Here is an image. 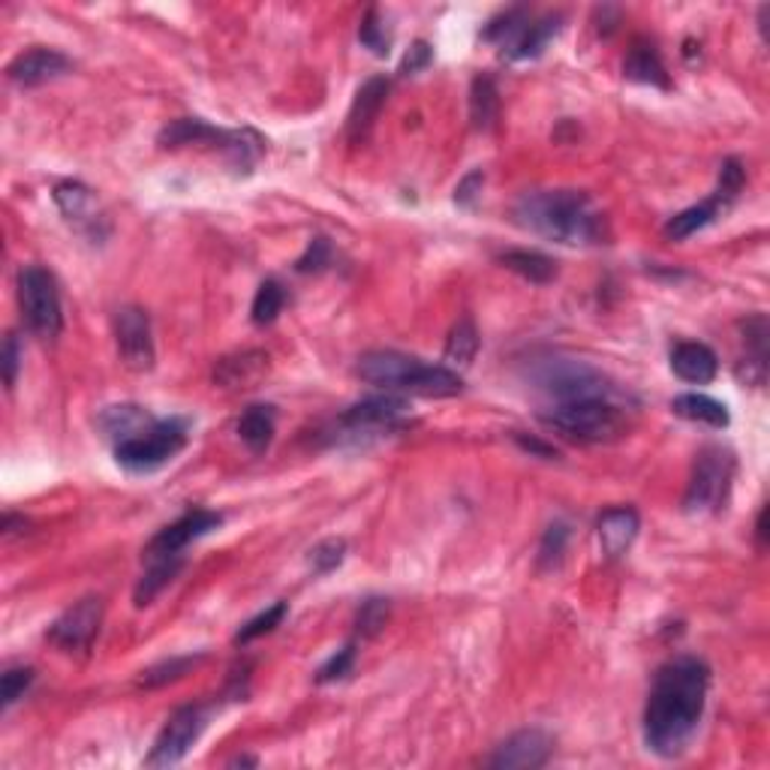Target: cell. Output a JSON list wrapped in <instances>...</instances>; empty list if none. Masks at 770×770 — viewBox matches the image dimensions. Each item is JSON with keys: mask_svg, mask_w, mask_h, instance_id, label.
Wrapping results in <instances>:
<instances>
[{"mask_svg": "<svg viewBox=\"0 0 770 770\" xmlns=\"http://www.w3.org/2000/svg\"><path fill=\"white\" fill-rule=\"evenodd\" d=\"M229 765H232V768H235V765H247V768H256V765H259V761H256V758L241 756V758H232V761H229Z\"/></svg>", "mask_w": 770, "mask_h": 770, "instance_id": "50", "label": "cell"}, {"mask_svg": "<svg viewBox=\"0 0 770 770\" xmlns=\"http://www.w3.org/2000/svg\"><path fill=\"white\" fill-rule=\"evenodd\" d=\"M344 539H325V542H319L317 548L310 551V566H313V572H319V575H325V572H334L344 563Z\"/></svg>", "mask_w": 770, "mask_h": 770, "instance_id": "40", "label": "cell"}, {"mask_svg": "<svg viewBox=\"0 0 770 770\" xmlns=\"http://www.w3.org/2000/svg\"><path fill=\"white\" fill-rule=\"evenodd\" d=\"M181 566H184V557L178 554V557H159V560H151V569L142 575V581L136 585V608H145V605H151L154 599H157V593L163 590V587L172 581L175 575L181 572Z\"/></svg>", "mask_w": 770, "mask_h": 770, "instance_id": "31", "label": "cell"}, {"mask_svg": "<svg viewBox=\"0 0 770 770\" xmlns=\"http://www.w3.org/2000/svg\"><path fill=\"white\" fill-rule=\"evenodd\" d=\"M566 542H569V527L563 521H554L542 536V544H539V566L542 569H554L560 566V560L566 554Z\"/></svg>", "mask_w": 770, "mask_h": 770, "instance_id": "37", "label": "cell"}, {"mask_svg": "<svg viewBox=\"0 0 770 770\" xmlns=\"http://www.w3.org/2000/svg\"><path fill=\"white\" fill-rule=\"evenodd\" d=\"M329 259H332V244L325 239H313L305 256L295 262V268H298L301 274H307V271H322V268L329 266Z\"/></svg>", "mask_w": 770, "mask_h": 770, "instance_id": "45", "label": "cell"}, {"mask_svg": "<svg viewBox=\"0 0 770 770\" xmlns=\"http://www.w3.org/2000/svg\"><path fill=\"white\" fill-rule=\"evenodd\" d=\"M744 329L746 359L737 361V380L746 385H765L768 380V337L770 322L765 313H753L741 322Z\"/></svg>", "mask_w": 770, "mask_h": 770, "instance_id": "16", "label": "cell"}, {"mask_svg": "<svg viewBox=\"0 0 770 770\" xmlns=\"http://www.w3.org/2000/svg\"><path fill=\"white\" fill-rule=\"evenodd\" d=\"M744 184H746L744 166H741L737 159H726V163H722V172H719V187H717L719 200L731 205V202L741 196Z\"/></svg>", "mask_w": 770, "mask_h": 770, "instance_id": "42", "label": "cell"}, {"mask_svg": "<svg viewBox=\"0 0 770 770\" xmlns=\"http://www.w3.org/2000/svg\"><path fill=\"white\" fill-rule=\"evenodd\" d=\"M482 184H485V175H482V169L470 172L464 181H461V184L454 187V202H458V205H464V208H473L478 200V193H482Z\"/></svg>", "mask_w": 770, "mask_h": 770, "instance_id": "47", "label": "cell"}, {"mask_svg": "<svg viewBox=\"0 0 770 770\" xmlns=\"http://www.w3.org/2000/svg\"><path fill=\"white\" fill-rule=\"evenodd\" d=\"M205 726H208V707H202V704L178 707L157 734L154 746H151V753L145 758L147 768H172V765H178L200 741Z\"/></svg>", "mask_w": 770, "mask_h": 770, "instance_id": "9", "label": "cell"}, {"mask_svg": "<svg viewBox=\"0 0 770 770\" xmlns=\"http://www.w3.org/2000/svg\"><path fill=\"white\" fill-rule=\"evenodd\" d=\"M638 530H641V518H638L636 509H629V505L608 509L599 518V544H602L605 557H624L626 551L632 548V542H636Z\"/></svg>", "mask_w": 770, "mask_h": 770, "instance_id": "20", "label": "cell"}, {"mask_svg": "<svg viewBox=\"0 0 770 770\" xmlns=\"http://www.w3.org/2000/svg\"><path fill=\"white\" fill-rule=\"evenodd\" d=\"M274 425H278L274 407L253 403V407L241 412L239 437L244 439V446H247L253 454H262L268 446H271V439H274Z\"/></svg>", "mask_w": 770, "mask_h": 770, "instance_id": "24", "label": "cell"}, {"mask_svg": "<svg viewBox=\"0 0 770 770\" xmlns=\"http://www.w3.org/2000/svg\"><path fill=\"white\" fill-rule=\"evenodd\" d=\"M115 337H118V356L124 368L145 373L154 368V337H151V319L142 307H120L115 317Z\"/></svg>", "mask_w": 770, "mask_h": 770, "instance_id": "11", "label": "cell"}, {"mask_svg": "<svg viewBox=\"0 0 770 770\" xmlns=\"http://www.w3.org/2000/svg\"><path fill=\"white\" fill-rule=\"evenodd\" d=\"M184 446L187 425L178 422V419H169V422H154L139 437L118 442L115 446V458L130 473H154L159 466L169 464Z\"/></svg>", "mask_w": 770, "mask_h": 770, "instance_id": "8", "label": "cell"}, {"mask_svg": "<svg viewBox=\"0 0 770 770\" xmlns=\"http://www.w3.org/2000/svg\"><path fill=\"white\" fill-rule=\"evenodd\" d=\"M407 412V403L403 398H395V395H383V398H368L349 407V410L341 415V425L349 431V434H373V431H392V427L400 425Z\"/></svg>", "mask_w": 770, "mask_h": 770, "instance_id": "15", "label": "cell"}, {"mask_svg": "<svg viewBox=\"0 0 770 770\" xmlns=\"http://www.w3.org/2000/svg\"><path fill=\"white\" fill-rule=\"evenodd\" d=\"M200 659L202 656H175V659H169V663L151 665L147 671H142L139 686L154 690V686H166V683H172V680H181L187 671H190V668H196V663H200Z\"/></svg>", "mask_w": 770, "mask_h": 770, "instance_id": "35", "label": "cell"}, {"mask_svg": "<svg viewBox=\"0 0 770 770\" xmlns=\"http://www.w3.org/2000/svg\"><path fill=\"white\" fill-rule=\"evenodd\" d=\"M223 151H227L229 163H232L235 169H244V172H247L251 166H256V159L262 157L266 142L253 133V130H235V133H227Z\"/></svg>", "mask_w": 770, "mask_h": 770, "instance_id": "33", "label": "cell"}, {"mask_svg": "<svg viewBox=\"0 0 770 770\" xmlns=\"http://www.w3.org/2000/svg\"><path fill=\"white\" fill-rule=\"evenodd\" d=\"M431 61H434V49L425 40L412 42L410 52L403 54V61H400V76H419L431 67Z\"/></svg>", "mask_w": 770, "mask_h": 770, "instance_id": "44", "label": "cell"}, {"mask_svg": "<svg viewBox=\"0 0 770 770\" xmlns=\"http://www.w3.org/2000/svg\"><path fill=\"white\" fill-rule=\"evenodd\" d=\"M554 753V741L542 729L515 731L512 737H505L497 746V753L488 761V768L497 770H536L548 765V758Z\"/></svg>", "mask_w": 770, "mask_h": 770, "instance_id": "13", "label": "cell"}, {"mask_svg": "<svg viewBox=\"0 0 770 770\" xmlns=\"http://www.w3.org/2000/svg\"><path fill=\"white\" fill-rule=\"evenodd\" d=\"M671 371L680 376L683 383L707 385L717 380L719 359L717 352L707 344H695V341H683L671 349Z\"/></svg>", "mask_w": 770, "mask_h": 770, "instance_id": "19", "label": "cell"}, {"mask_svg": "<svg viewBox=\"0 0 770 770\" xmlns=\"http://www.w3.org/2000/svg\"><path fill=\"white\" fill-rule=\"evenodd\" d=\"M34 683V668H7L3 683H0V698H3V710L13 707L22 695L27 692V686Z\"/></svg>", "mask_w": 770, "mask_h": 770, "instance_id": "41", "label": "cell"}, {"mask_svg": "<svg viewBox=\"0 0 770 770\" xmlns=\"http://www.w3.org/2000/svg\"><path fill=\"white\" fill-rule=\"evenodd\" d=\"M388 620V599H368L356 617V632L361 638H373Z\"/></svg>", "mask_w": 770, "mask_h": 770, "instance_id": "39", "label": "cell"}, {"mask_svg": "<svg viewBox=\"0 0 770 770\" xmlns=\"http://www.w3.org/2000/svg\"><path fill=\"white\" fill-rule=\"evenodd\" d=\"M356 665V644H346L344 651H337L329 663L319 668L317 683H334V680H344Z\"/></svg>", "mask_w": 770, "mask_h": 770, "instance_id": "43", "label": "cell"}, {"mask_svg": "<svg viewBox=\"0 0 770 770\" xmlns=\"http://www.w3.org/2000/svg\"><path fill=\"white\" fill-rule=\"evenodd\" d=\"M731 478H734V454L722 446H707L692 466L690 485L683 493V509L690 515L719 512L729 500Z\"/></svg>", "mask_w": 770, "mask_h": 770, "instance_id": "7", "label": "cell"}, {"mask_svg": "<svg viewBox=\"0 0 770 770\" xmlns=\"http://www.w3.org/2000/svg\"><path fill=\"white\" fill-rule=\"evenodd\" d=\"M220 524H223V515L208 512V509H193V512H187L184 518H178L175 524H169V527H163V530L147 542L145 557L147 560L178 557L187 544L196 542V539H202V536H208V532L217 530Z\"/></svg>", "mask_w": 770, "mask_h": 770, "instance_id": "12", "label": "cell"}, {"mask_svg": "<svg viewBox=\"0 0 770 770\" xmlns=\"http://www.w3.org/2000/svg\"><path fill=\"white\" fill-rule=\"evenodd\" d=\"M0 361H3V383H7V388H13L15 376H18V364H22V346H18L15 334H7Z\"/></svg>", "mask_w": 770, "mask_h": 770, "instance_id": "46", "label": "cell"}, {"mask_svg": "<svg viewBox=\"0 0 770 770\" xmlns=\"http://www.w3.org/2000/svg\"><path fill=\"white\" fill-rule=\"evenodd\" d=\"M359 376L385 392H410L422 398H454L464 392V380L442 364H425L395 349L364 352L359 359Z\"/></svg>", "mask_w": 770, "mask_h": 770, "instance_id": "3", "label": "cell"}, {"mask_svg": "<svg viewBox=\"0 0 770 770\" xmlns=\"http://www.w3.org/2000/svg\"><path fill=\"white\" fill-rule=\"evenodd\" d=\"M624 73L626 79L641 81V85H653V88H668V73H665V64L659 52L653 49L651 42H636L624 61Z\"/></svg>", "mask_w": 770, "mask_h": 770, "instance_id": "25", "label": "cell"}, {"mask_svg": "<svg viewBox=\"0 0 770 770\" xmlns=\"http://www.w3.org/2000/svg\"><path fill=\"white\" fill-rule=\"evenodd\" d=\"M729 208V202H722L714 193L710 200H704L702 205H692V208H686V211H680V214H675L668 223H665V239L668 241H683V239H690V235H695L698 229H704V227H710L714 220H717L719 214L726 211Z\"/></svg>", "mask_w": 770, "mask_h": 770, "instance_id": "23", "label": "cell"}, {"mask_svg": "<svg viewBox=\"0 0 770 770\" xmlns=\"http://www.w3.org/2000/svg\"><path fill=\"white\" fill-rule=\"evenodd\" d=\"M671 410L680 419H686V422H698V425L717 427V431L729 427V407L719 403L717 398H707V395H695V392L692 395H678V398L671 400Z\"/></svg>", "mask_w": 770, "mask_h": 770, "instance_id": "26", "label": "cell"}, {"mask_svg": "<svg viewBox=\"0 0 770 770\" xmlns=\"http://www.w3.org/2000/svg\"><path fill=\"white\" fill-rule=\"evenodd\" d=\"M500 262H503L509 271H515V274H521L524 280H530V283H551V280L557 278V262L551 259V256H544V253H536V251H509L500 256Z\"/></svg>", "mask_w": 770, "mask_h": 770, "instance_id": "30", "label": "cell"}, {"mask_svg": "<svg viewBox=\"0 0 770 770\" xmlns=\"http://www.w3.org/2000/svg\"><path fill=\"white\" fill-rule=\"evenodd\" d=\"M515 220L536 235L569 247L608 241V220L581 190H530L515 205Z\"/></svg>", "mask_w": 770, "mask_h": 770, "instance_id": "2", "label": "cell"}, {"mask_svg": "<svg viewBox=\"0 0 770 770\" xmlns=\"http://www.w3.org/2000/svg\"><path fill=\"white\" fill-rule=\"evenodd\" d=\"M515 439H518L521 449H527V452L539 454V458H557V452H554L551 446H544V442H539V439H527L524 434H515Z\"/></svg>", "mask_w": 770, "mask_h": 770, "instance_id": "48", "label": "cell"}, {"mask_svg": "<svg viewBox=\"0 0 770 770\" xmlns=\"http://www.w3.org/2000/svg\"><path fill=\"white\" fill-rule=\"evenodd\" d=\"M560 22H563V15H542L536 22L527 18V25L521 27L518 34H515V40L505 46L503 54L509 61H532V57H539L548 49V42L560 34V27H563Z\"/></svg>", "mask_w": 770, "mask_h": 770, "instance_id": "21", "label": "cell"}, {"mask_svg": "<svg viewBox=\"0 0 770 770\" xmlns=\"http://www.w3.org/2000/svg\"><path fill=\"white\" fill-rule=\"evenodd\" d=\"M157 419H151L142 407H133V403H120V407H106L100 412V431L103 437L112 439L115 446L124 442V439L139 437L142 431L154 425Z\"/></svg>", "mask_w": 770, "mask_h": 770, "instance_id": "22", "label": "cell"}, {"mask_svg": "<svg viewBox=\"0 0 770 770\" xmlns=\"http://www.w3.org/2000/svg\"><path fill=\"white\" fill-rule=\"evenodd\" d=\"M359 40L361 46L371 49L376 57H385V54H388V49H392V37H388V30H385V22L383 15H380V10H368V15L361 18Z\"/></svg>", "mask_w": 770, "mask_h": 770, "instance_id": "38", "label": "cell"}, {"mask_svg": "<svg viewBox=\"0 0 770 770\" xmlns=\"http://www.w3.org/2000/svg\"><path fill=\"white\" fill-rule=\"evenodd\" d=\"M283 617H286V602L271 605V608H266L262 614H256L253 620H247V624L241 626L239 632H235V644H251V641H256V638L274 632V629L283 624Z\"/></svg>", "mask_w": 770, "mask_h": 770, "instance_id": "36", "label": "cell"}, {"mask_svg": "<svg viewBox=\"0 0 770 770\" xmlns=\"http://www.w3.org/2000/svg\"><path fill=\"white\" fill-rule=\"evenodd\" d=\"M710 671L695 656H678L665 663L653 678L651 698L644 707V744L663 758L686 753L702 726Z\"/></svg>", "mask_w": 770, "mask_h": 770, "instance_id": "1", "label": "cell"}, {"mask_svg": "<svg viewBox=\"0 0 770 770\" xmlns=\"http://www.w3.org/2000/svg\"><path fill=\"white\" fill-rule=\"evenodd\" d=\"M388 91H392V81L385 76H373L359 88L352 106H349V115H346V139L352 145H361L371 136L373 124H376L385 100H388Z\"/></svg>", "mask_w": 770, "mask_h": 770, "instance_id": "14", "label": "cell"}, {"mask_svg": "<svg viewBox=\"0 0 770 770\" xmlns=\"http://www.w3.org/2000/svg\"><path fill=\"white\" fill-rule=\"evenodd\" d=\"M268 368V352L262 349H247V352H239V356H227V359L217 361L214 368V383L220 388H253L266 380Z\"/></svg>", "mask_w": 770, "mask_h": 770, "instance_id": "18", "label": "cell"}, {"mask_svg": "<svg viewBox=\"0 0 770 770\" xmlns=\"http://www.w3.org/2000/svg\"><path fill=\"white\" fill-rule=\"evenodd\" d=\"M205 142H214V145L223 147L227 133H223V130H214V127H208L205 120H196V118L175 120V124H169V127L159 133V145L163 147L205 145Z\"/></svg>", "mask_w": 770, "mask_h": 770, "instance_id": "28", "label": "cell"}, {"mask_svg": "<svg viewBox=\"0 0 770 770\" xmlns=\"http://www.w3.org/2000/svg\"><path fill=\"white\" fill-rule=\"evenodd\" d=\"M756 532H758V542L765 544V532H768V530H765V509H761V512H758V524H756Z\"/></svg>", "mask_w": 770, "mask_h": 770, "instance_id": "49", "label": "cell"}, {"mask_svg": "<svg viewBox=\"0 0 770 770\" xmlns=\"http://www.w3.org/2000/svg\"><path fill=\"white\" fill-rule=\"evenodd\" d=\"M69 57L61 54L57 49H30V52H22L15 57L13 64L7 67V76L15 81V85H25V88H34V85H42V81H52L57 76L69 73Z\"/></svg>", "mask_w": 770, "mask_h": 770, "instance_id": "17", "label": "cell"}, {"mask_svg": "<svg viewBox=\"0 0 770 770\" xmlns=\"http://www.w3.org/2000/svg\"><path fill=\"white\" fill-rule=\"evenodd\" d=\"M478 352V332L473 325V319L464 317L454 322V329L449 332V341H446V352L442 359L449 368H466L470 361L476 359Z\"/></svg>", "mask_w": 770, "mask_h": 770, "instance_id": "32", "label": "cell"}, {"mask_svg": "<svg viewBox=\"0 0 770 770\" xmlns=\"http://www.w3.org/2000/svg\"><path fill=\"white\" fill-rule=\"evenodd\" d=\"M283 305H286V290L280 286L278 280H262L256 295H253L251 319L256 325H271L280 317Z\"/></svg>", "mask_w": 770, "mask_h": 770, "instance_id": "34", "label": "cell"}, {"mask_svg": "<svg viewBox=\"0 0 770 770\" xmlns=\"http://www.w3.org/2000/svg\"><path fill=\"white\" fill-rule=\"evenodd\" d=\"M100 624H103V599L85 596L54 620L49 629V641L67 653L88 651L100 632Z\"/></svg>", "mask_w": 770, "mask_h": 770, "instance_id": "10", "label": "cell"}, {"mask_svg": "<svg viewBox=\"0 0 770 770\" xmlns=\"http://www.w3.org/2000/svg\"><path fill=\"white\" fill-rule=\"evenodd\" d=\"M530 383L551 395L554 403H569V400H624V392L596 371L593 364L575 359H536L530 364Z\"/></svg>", "mask_w": 770, "mask_h": 770, "instance_id": "4", "label": "cell"}, {"mask_svg": "<svg viewBox=\"0 0 770 770\" xmlns=\"http://www.w3.org/2000/svg\"><path fill=\"white\" fill-rule=\"evenodd\" d=\"M497 118H500V91L491 76H478L470 91V120L476 130L488 133Z\"/></svg>", "mask_w": 770, "mask_h": 770, "instance_id": "29", "label": "cell"}, {"mask_svg": "<svg viewBox=\"0 0 770 770\" xmlns=\"http://www.w3.org/2000/svg\"><path fill=\"white\" fill-rule=\"evenodd\" d=\"M542 425L557 431L563 437L578 442H612L624 437L629 419H626L624 400H569L554 403L539 415Z\"/></svg>", "mask_w": 770, "mask_h": 770, "instance_id": "5", "label": "cell"}, {"mask_svg": "<svg viewBox=\"0 0 770 770\" xmlns=\"http://www.w3.org/2000/svg\"><path fill=\"white\" fill-rule=\"evenodd\" d=\"M18 307L27 329L40 341H54L64 329V310L52 271L42 266H25L18 271Z\"/></svg>", "mask_w": 770, "mask_h": 770, "instance_id": "6", "label": "cell"}, {"mask_svg": "<svg viewBox=\"0 0 770 770\" xmlns=\"http://www.w3.org/2000/svg\"><path fill=\"white\" fill-rule=\"evenodd\" d=\"M54 202L64 211V217L79 223V227H97V220H100L97 217V200L85 184H76V181L57 184L54 187Z\"/></svg>", "mask_w": 770, "mask_h": 770, "instance_id": "27", "label": "cell"}]
</instances>
